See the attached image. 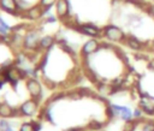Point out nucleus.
<instances>
[{"instance_id": "obj_1", "label": "nucleus", "mask_w": 154, "mask_h": 131, "mask_svg": "<svg viewBox=\"0 0 154 131\" xmlns=\"http://www.w3.org/2000/svg\"><path fill=\"white\" fill-rule=\"evenodd\" d=\"M102 35L106 40H108L109 42H124L126 34L117 25L114 24H107L102 28Z\"/></svg>"}, {"instance_id": "obj_2", "label": "nucleus", "mask_w": 154, "mask_h": 131, "mask_svg": "<svg viewBox=\"0 0 154 131\" xmlns=\"http://www.w3.org/2000/svg\"><path fill=\"white\" fill-rule=\"evenodd\" d=\"M75 31H78L81 32L82 35H85V36H90L91 38H100V37H103L102 35V29L96 26L95 24L93 23H78L75 29Z\"/></svg>"}, {"instance_id": "obj_3", "label": "nucleus", "mask_w": 154, "mask_h": 131, "mask_svg": "<svg viewBox=\"0 0 154 131\" xmlns=\"http://www.w3.org/2000/svg\"><path fill=\"white\" fill-rule=\"evenodd\" d=\"M23 47L26 50H37L38 49V43H40V32L34 29H29L28 32L23 37Z\"/></svg>"}, {"instance_id": "obj_4", "label": "nucleus", "mask_w": 154, "mask_h": 131, "mask_svg": "<svg viewBox=\"0 0 154 131\" xmlns=\"http://www.w3.org/2000/svg\"><path fill=\"white\" fill-rule=\"evenodd\" d=\"M114 114H116V118L119 117L122 120L125 121H130L134 119V113H132V109L128 106H123V105H117V103H109Z\"/></svg>"}, {"instance_id": "obj_5", "label": "nucleus", "mask_w": 154, "mask_h": 131, "mask_svg": "<svg viewBox=\"0 0 154 131\" xmlns=\"http://www.w3.org/2000/svg\"><path fill=\"white\" fill-rule=\"evenodd\" d=\"M38 109V101L36 99H29L19 106V113L23 117H31Z\"/></svg>"}, {"instance_id": "obj_6", "label": "nucleus", "mask_w": 154, "mask_h": 131, "mask_svg": "<svg viewBox=\"0 0 154 131\" xmlns=\"http://www.w3.org/2000/svg\"><path fill=\"white\" fill-rule=\"evenodd\" d=\"M100 42L97 38H90L87 42H84V44L81 48V55L82 58H87L93 55L94 53H96L97 50H100Z\"/></svg>"}, {"instance_id": "obj_7", "label": "nucleus", "mask_w": 154, "mask_h": 131, "mask_svg": "<svg viewBox=\"0 0 154 131\" xmlns=\"http://www.w3.org/2000/svg\"><path fill=\"white\" fill-rule=\"evenodd\" d=\"M54 10H55V14H57L58 19H60L61 22L71 16L69 0H57V2L54 5Z\"/></svg>"}, {"instance_id": "obj_8", "label": "nucleus", "mask_w": 154, "mask_h": 131, "mask_svg": "<svg viewBox=\"0 0 154 131\" xmlns=\"http://www.w3.org/2000/svg\"><path fill=\"white\" fill-rule=\"evenodd\" d=\"M25 87H26V90L29 91L30 96L32 99H36L38 101V99L41 97L42 95V87H41V83L35 79V78H28L26 82H25Z\"/></svg>"}, {"instance_id": "obj_9", "label": "nucleus", "mask_w": 154, "mask_h": 131, "mask_svg": "<svg viewBox=\"0 0 154 131\" xmlns=\"http://www.w3.org/2000/svg\"><path fill=\"white\" fill-rule=\"evenodd\" d=\"M124 43L130 48V49H132V50H136V52H142V50H144L147 47H149V44L148 43H144V42H142L140 38H137L135 35H126V37H125V40H124Z\"/></svg>"}, {"instance_id": "obj_10", "label": "nucleus", "mask_w": 154, "mask_h": 131, "mask_svg": "<svg viewBox=\"0 0 154 131\" xmlns=\"http://www.w3.org/2000/svg\"><path fill=\"white\" fill-rule=\"evenodd\" d=\"M0 10H2L6 13L22 17V13L18 11V4L17 0H0Z\"/></svg>"}, {"instance_id": "obj_11", "label": "nucleus", "mask_w": 154, "mask_h": 131, "mask_svg": "<svg viewBox=\"0 0 154 131\" xmlns=\"http://www.w3.org/2000/svg\"><path fill=\"white\" fill-rule=\"evenodd\" d=\"M42 17H43V7L41 5H38V4L31 6L22 16V18H25V19H29V20H37V19H40Z\"/></svg>"}, {"instance_id": "obj_12", "label": "nucleus", "mask_w": 154, "mask_h": 131, "mask_svg": "<svg viewBox=\"0 0 154 131\" xmlns=\"http://www.w3.org/2000/svg\"><path fill=\"white\" fill-rule=\"evenodd\" d=\"M17 115H20L19 108H13L6 102L0 103V118L7 119V118H11V117H17Z\"/></svg>"}, {"instance_id": "obj_13", "label": "nucleus", "mask_w": 154, "mask_h": 131, "mask_svg": "<svg viewBox=\"0 0 154 131\" xmlns=\"http://www.w3.org/2000/svg\"><path fill=\"white\" fill-rule=\"evenodd\" d=\"M138 107L142 109V112L146 115L154 117V100H150V99H140L138 100Z\"/></svg>"}, {"instance_id": "obj_14", "label": "nucleus", "mask_w": 154, "mask_h": 131, "mask_svg": "<svg viewBox=\"0 0 154 131\" xmlns=\"http://www.w3.org/2000/svg\"><path fill=\"white\" fill-rule=\"evenodd\" d=\"M57 42V38L54 36H51V35H46L43 37H41L40 40V43H38V49H42V50H48L51 49L54 43Z\"/></svg>"}, {"instance_id": "obj_15", "label": "nucleus", "mask_w": 154, "mask_h": 131, "mask_svg": "<svg viewBox=\"0 0 154 131\" xmlns=\"http://www.w3.org/2000/svg\"><path fill=\"white\" fill-rule=\"evenodd\" d=\"M141 123H142V120H135V119H132L130 121H125L122 131H136L138 124H141Z\"/></svg>"}, {"instance_id": "obj_16", "label": "nucleus", "mask_w": 154, "mask_h": 131, "mask_svg": "<svg viewBox=\"0 0 154 131\" xmlns=\"http://www.w3.org/2000/svg\"><path fill=\"white\" fill-rule=\"evenodd\" d=\"M103 125H105L103 123H101L96 119H93L87 124V130H89V131H100L103 127Z\"/></svg>"}, {"instance_id": "obj_17", "label": "nucleus", "mask_w": 154, "mask_h": 131, "mask_svg": "<svg viewBox=\"0 0 154 131\" xmlns=\"http://www.w3.org/2000/svg\"><path fill=\"white\" fill-rule=\"evenodd\" d=\"M141 131H154V120H142L141 123Z\"/></svg>"}, {"instance_id": "obj_18", "label": "nucleus", "mask_w": 154, "mask_h": 131, "mask_svg": "<svg viewBox=\"0 0 154 131\" xmlns=\"http://www.w3.org/2000/svg\"><path fill=\"white\" fill-rule=\"evenodd\" d=\"M66 97H69V99H71V100H79V99H82L83 96L81 95L79 90L76 89V90H72V91L66 93Z\"/></svg>"}, {"instance_id": "obj_19", "label": "nucleus", "mask_w": 154, "mask_h": 131, "mask_svg": "<svg viewBox=\"0 0 154 131\" xmlns=\"http://www.w3.org/2000/svg\"><path fill=\"white\" fill-rule=\"evenodd\" d=\"M132 113H134V119L135 120H143V112H142V109L140 108V107H136L134 111H132Z\"/></svg>"}, {"instance_id": "obj_20", "label": "nucleus", "mask_w": 154, "mask_h": 131, "mask_svg": "<svg viewBox=\"0 0 154 131\" xmlns=\"http://www.w3.org/2000/svg\"><path fill=\"white\" fill-rule=\"evenodd\" d=\"M12 127H11V125H10V123L6 120V119H2L1 118V120H0V131H8V130H11Z\"/></svg>"}, {"instance_id": "obj_21", "label": "nucleus", "mask_w": 154, "mask_h": 131, "mask_svg": "<svg viewBox=\"0 0 154 131\" xmlns=\"http://www.w3.org/2000/svg\"><path fill=\"white\" fill-rule=\"evenodd\" d=\"M19 131H35V130H34V126H32L31 121H26V123H23L20 125Z\"/></svg>"}, {"instance_id": "obj_22", "label": "nucleus", "mask_w": 154, "mask_h": 131, "mask_svg": "<svg viewBox=\"0 0 154 131\" xmlns=\"http://www.w3.org/2000/svg\"><path fill=\"white\" fill-rule=\"evenodd\" d=\"M57 2V0H38V5H41L43 8L49 7V6H54Z\"/></svg>"}, {"instance_id": "obj_23", "label": "nucleus", "mask_w": 154, "mask_h": 131, "mask_svg": "<svg viewBox=\"0 0 154 131\" xmlns=\"http://www.w3.org/2000/svg\"><path fill=\"white\" fill-rule=\"evenodd\" d=\"M31 124H32V126H34V130H35V131H40V130L42 129L41 123H40V121H37V120H32V121H31Z\"/></svg>"}, {"instance_id": "obj_24", "label": "nucleus", "mask_w": 154, "mask_h": 131, "mask_svg": "<svg viewBox=\"0 0 154 131\" xmlns=\"http://www.w3.org/2000/svg\"><path fill=\"white\" fill-rule=\"evenodd\" d=\"M87 127H79V126H73V127H69L64 131H85Z\"/></svg>"}, {"instance_id": "obj_25", "label": "nucleus", "mask_w": 154, "mask_h": 131, "mask_svg": "<svg viewBox=\"0 0 154 131\" xmlns=\"http://www.w3.org/2000/svg\"><path fill=\"white\" fill-rule=\"evenodd\" d=\"M147 66H148V69H149V70L154 71V58L148 60V64H147Z\"/></svg>"}, {"instance_id": "obj_26", "label": "nucleus", "mask_w": 154, "mask_h": 131, "mask_svg": "<svg viewBox=\"0 0 154 131\" xmlns=\"http://www.w3.org/2000/svg\"><path fill=\"white\" fill-rule=\"evenodd\" d=\"M148 13L154 17V4H150V6H149V8H148Z\"/></svg>"}, {"instance_id": "obj_27", "label": "nucleus", "mask_w": 154, "mask_h": 131, "mask_svg": "<svg viewBox=\"0 0 154 131\" xmlns=\"http://www.w3.org/2000/svg\"><path fill=\"white\" fill-rule=\"evenodd\" d=\"M149 49H150V52H153V53H154V40L149 43Z\"/></svg>"}, {"instance_id": "obj_28", "label": "nucleus", "mask_w": 154, "mask_h": 131, "mask_svg": "<svg viewBox=\"0 0 154 131\" xmlns=\"http://www.w3.org/2000/svg\"><path fill=\"white\" fill-rule=\"evenodd\" d=\"M8 131H13V129H11V130H8Z\"/></svg>"}, {"instance_id": "obj_29", "label": "nucleus", "mask_w": 154, "mask_h": 131, "mask_svg": "<svg viewBox=\"0 0 154 131\" xmlns=\"http://www.w3.org/2000/svg\"><path fill=\"white\" fill-rule=\"evenodd\" d=\"M100 131H102V130H100Z\"/></svg>"}]
</instances>
